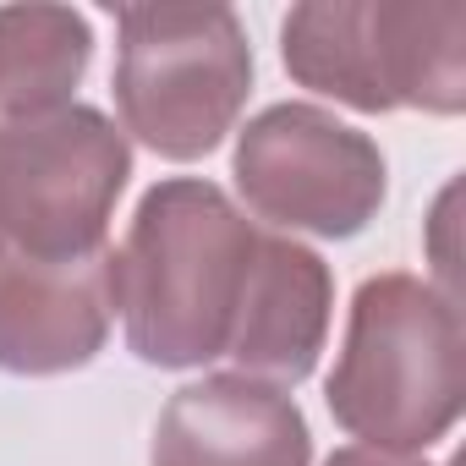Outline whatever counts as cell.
Segmentation results:
<instances>
[{
	"instance_id": "obj_1",
	"label": "cell",
	"mask_w": 466,
	"mask_h": 466,
	"mask_svg": "<svg viewBox=\"0 0 466 466\" xmlns=\"http://www.w3.org/2000/svg\"><path fill=\"white\" fill-rule=\"evenodd\" d=\"M264 225L203 176L154 181L137 198L121 248H110V297L127 346L148 368H203L230 351L258 275Z\"/></svg>"
},
{
	"instance_id": "obj_2",
	"label": "cell",
	"mask_w": 466,
	"mask_h": 466,
	"mask_svg": "<svg viewBox=\"0 0 466 466\" xmlns=\"http://www.w3.org/2000/svg\"><path fill=\"white\" fill-rule=\"evenodd\" d=\"M466 395V324L455 291L384 269L351 297L346 340L324 384L329 417L362 450L422 455L439 444Z\"/></svg>"
},
{
	"instance_id": "obj_3",
	"label": "cell",
	"mask_w": 466,
	"mask_h": 466,
	"mask_svg": "<svg viewBox=\"0 0 466 466\" xmlns=\"http://www.w3.org/2000/svg\"><path fill=\"white\" fill-rule=\"evenodd\" d=\"M291 83L362 116L466 110V6L411 0H308L280 23Z\"/></svg>"
},
{
	"instance_id": "obj_4",
	"label": "cell",
	"mask_w": 466,
	"mask_h": 466,
	"mask_svg": "<svg viewBox=\"0 0 466 466\" xmlns=\"http://www.w3.org/2000/svg\"><path fill=\"white\" fill-rule=\"evenodd\" d=\"M110 88L121 132L159 159H203L248 110V28L230 6H121Z\"/></svg>"
},
{
	"instance_id": "obj_5",
	"label": "cell",
	"mask_w": 466,
	"mask_h": 466,
	"mask_svg": "<svg viewBox=\"0 0 466 466\" xmlns=\"http://www.w3.org/2000/svg\"><path fill=\"white\" fill-rule=\"evenodd\" d=\"M127 176L132 143L94 105L72 99L39 121L0 127V248L23 258L99 253Z\"/></svg>"
},
{
	"instance_id": "obj_6",
	"label": "cell",
	"mask_w": 466,
	"mask_h": 466,
	"mask_svg": "<svg viewBox=\"0 0 466 466\" xmlns=\"http://www.w3.org/2000/svg\"><path fill=\"white\" fill-rule=\"evenodd\" d=\"M230 176L258 225L346 242L379 219L390 192L384 148L324 105H269L237 132Z\"/></svg>"
},
{
	"instance_id": "obj_7",
	"label": "cell",
	"mask_w": 466,
	"mask_h": 466,
	"mask_svg": "<svg viewBox=\"0 0 466 466\" xmlns=\"http://www.w3.org/2000/svg\"><path fill=\"white\" fill-rule=\"evenodd\" d=\"M116 324L110 248L88 258L0 253V368L50 379L88 368Z\"/></svg>"
},
{
	"instance_id": "obj_8",
	"label": "cell",
	"mask_w": 466,
	"mask_h": 466,
	"mask_svg": "<svg viewBox=\"0 0 466 466\" xmlns=\"http://www.w3.org/2000/svg\"><path fill=\"white\" fill-rule=\"evenodd\" d=\"M313 433L302 406L248 373H208L181 384L159 422L148 466H308Z\"/></svg>"
},
{
	"instance_id": "obj_9",
	"label": "cell",
	"mask_w": 466,
	"mask_h": 466,
	"mask_svg": "<svg viewBox=\"0 0 466 466\" xmlns=\"http://www.w3.org/2000/svg\"><path fill=\"white\" fill-rule=\"evenodd\" d=\"M329 319H335V275H329V264L308 242L264 230L248 313H242L237 340H230L225 357L248 379H264L275 390H297L324 357Z\"/></svg>"
},
{
	"instance_id": "obj_10",
	"label": "cell",
	"mask_w": 466,
	"mask_h": 466,
	"mask_svg": "<svg viewBox=\"0 0 466 466\" xmlns=\"http://www.w3.org/2000/svg\"><path fill=\"white\" fill-rule=\"evenodd\" d=\"M94 61V28L72 6H0V127L66 110Z\"/></svg>"
},
{
	"instance_id": "obj_11",
	"label": "cell",
	"mask_w": 466,
	"mask_h": 466,
	"mask_svg": "<svg viewBox=\"0 0 466 466\" xmlns=\"http://www.w3.org/2000/svg\"><path fill=\"white\" fill-rule=\"evenodd\" d=\"M324 466H433V461H422V455H384V450H362V444H346V450H335Z\"/></svg>"
},
{
	"instance_id": "obj_12",
	"label": "cell",
	"mask_w": 466,
	"mask_h": 466,
	"mask_svg": "<svg viewBox=\"0 0 466 466\" xmlns=\"http://www.w3.org/2000/svg\"><path fill=\"white\" fill-rule=\"evenodd\" d=\"M0 253H6V248H0Z\"/></svg>"
}]
</instances>
